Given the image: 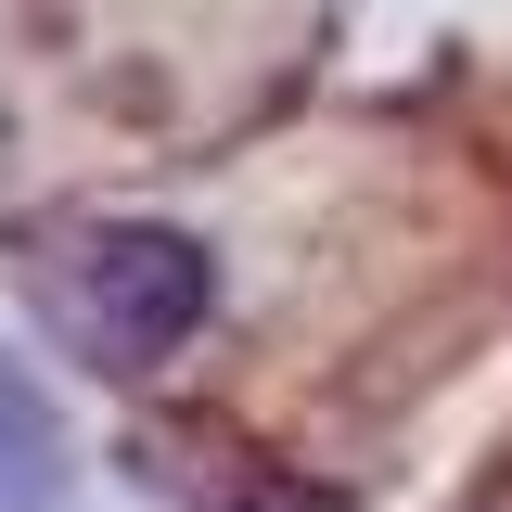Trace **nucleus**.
Instances as JSON below:
<instances>
[{"label":"nucleus","mask_w":512,"mask_h":512,"mask_svg":"<svg viewBox=\"0 0 512 512\" xmlns=\"http://www.w3.org/2000/svg\"><path fill=\"white\" fill-rule=\"evenodd\" d=\"M218 308V256L167 231V218H103V231H77L52 256V320L77 359H103V372H154V359H180L192 333Z\"/></svg>","instance_id":"obj_1"},{"label":"nucleus","mask_w":512,"mask_h":512,"mask_svg":"<svg viewBox=\"0 0 512 512\" xmlns=\"http://www.w3.org/2000/svg\"><path fill=\"white\" fill-rule=\"evenodd\" d=\"M77 461H64V410L26 359H0V512H64Z\"/></svg>","instance_id":"obj_2"}]
</instances>
